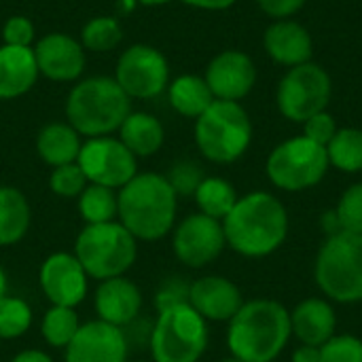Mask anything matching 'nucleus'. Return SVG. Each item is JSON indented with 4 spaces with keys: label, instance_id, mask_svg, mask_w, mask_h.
Listing matches in <instances>:
<instances>
[{
    "label": "nucleus",
    "instance_id": "obj_16",
    "mask_svg": "<svg viewBox=\"0 0 362 362\" xmlns=\"http://www.w3.org/2000/svg\"><path fill=\"white\" fill-rule=\"evenodd\" d=\"M127 352L129 348L119 327L93 320L83 325L66 348V362H125Z\"/></svg>",
    "mask_w": 362,
    "mask_h": 362
},
{
    "label": "nucleus",
    "instance_id": "obj_9",
    "mask_svg": "<svg viewBox=\"0 0 362 362\" xmlns=\"http://www.w3.org/2000/svg\"><path fill=\"white\" fill-rule=\"evenodd\" d=\"M327 148L305 136L278 144L267 159V176L282 191H305L316 187L329 170Z\"/></svg>",
    "mask_w": 362,
    "mask_h": 362
},
{
    "label": "nucleus",
    "instance_id": "obj_44",
    "mask_svg": "<svg viewBox=\"0 0 362 362\" xmlns=\"http://www.w3.org/2000/svg\"><path fill=\"white\" fill-rule=\"evenodd\" d=\"M322 225H325V231H327L329 235H335V233L341 231V229H339V221H337L335 210H333V212H327V214L322 216Z\"/></svg>",
    "mask_w": 362,
    "mask_h": 362
},
{
    "label": "nucleus",
    "instance_id": "obj_10",
    "mask_svg": "<svg viewBox=\"0 0 362 362\" xmlns=\"http://www.w3.org/2000/svg\"><path fill=\"white\" fill-rule=\"evenodd\" d=\"M333 93L329 72L314 64H301L291 68L278 85V108L295 123H305L310 117L327 110Z\"/></svg>",
    "mask_w": 362,
    "mask_h": 362
},
{
    "label": "nucleus",
    "instance_id": "obj_17",
    "mask_svg": "<svg viewBox=\"0 0 362 362\" xmlns=\"http://www.w3.org/2000/svg\"><path fill=\"white\" fill-rule=\"evenodd\" d=\"M38 72L51 81H76L85 70V49L66 34H47L32 49Z\"/></svg>",
    "mask_w": 362,
    "mask_h": 362
},
{
    "label": "nucleus",
    "instance_id": "obj_11",
    "mask_svg": "<svg viewBox=\"0 0 362 362\" xmlns=\"http://www.w3.org/2000/svg\"><path fill=\"white\" fill-rule=\"evenodd\" d=\"M76 163L91 185L121 189L136 176V155L117 138H89L78 153Z\"/></svg>",
    "mask_w": 362,
    "mask_h": 362
},
{
    "label": "nucleus",
    "instance_id": "obj_47",
    "mask_svg": "<svg viewBox=\"0 0 362 362\" xmlns=\"http://www.w3.org/2000/svg\"><path fill=\"white\" fill-rule=\"evenodd\" d=\"M221 362H242V361H238V358H225V361H221Z\"/></svg>",
    "mask_w": 362,
    "mask_h": 362
},
{
    "label": "nucleus",
    "instance_id": "obj_7",
    "mask_svg": "<svg viewBox=\"0 0 362 362\" xmlns=\"http://www.w3.org/2000/svg\"><path fill=\"white\" fill-rule=\"evenodd\" d=\"M136 238L121 223L87 225L74 244V257L85 274L95 280H110L123 276L136 261Z\"/></svg>",
    "mask_w": 362,
    "mask_h": 362
},
{
    "label": "nucleus",
    "instance_id": "obj_21",
    "mask_svg": "<svg viewBox=\"0 0 362 362\" xmlns=\"http://www.w3.org/2000/svg\"><path fill=\"white\" fill-rule=\"evenodd\" d=\"M335 310L325 299H305L291 312V331L303 346L322 348L335 337Z\"/></svg>",
    "mask_w": 362,
    "mask_h": 362
},
{
    "label": "nucleus",
    "instance_id": "obj_14",
    "mask_svg": "<svg viewBox=\"0 0 362 362\" xmlns=\"http://www.w3.org/2000/svg\"><path fill=\"white\" fill-rule=\"evenodd\" d=\"M87 274L78 259L68 252H55L40 267V288L51 305L76 308L87 295Z\"/></svg>",
    "mask_w": 362,
    "mask_h": 362
},
{
    "label": "nucleus",
    "instance_id": "obj_24",
    "mask_svg": "<svg viewBox=\"0 0 362 362\" xmlns=\"http://www.w3.org/2000/svg\"><path fill=\"white\" fill-rule=\"evenodd\" d=\"M119 140L136 157H148L163 144V125L148 112H129L119 127Z\"/></svg>",
    "mask_w": 362,
    "mask_h": 362
},
{
    "label": "nucleus",
    "instance_id": "obj_42",
    "mask_svg": "<svg viewBox=\"0 0 362 362\" xmlns=\"http://www.w3.org/2000/svg\"><path fill=\"white\" fill-rule=\"evenodd\" d=\"M182 2L191 6H199V8H210V11H223L235 4V0H182Z\"/></svg>",
    "mask_w": 362,
    "mask_h": 362
},
{
    "label": "nucleus",
    "instance_id": "obj_23",
    "mask_svg": "<svg viewBox=\"0 0 362 362\" xmlns=\"http://www.w3.org/2000/svg\"><path fill=\"white\" fill-rule=\"evenodd\" d=\"M81 134L70 123H51L45 125L38 134L36 148L40 159L47 165L59 168L74 163L81 153Z\"/></svg>",
    "mask_w": 362,
    "mask_h": 362
},
{
    "label": "nucleus",
    "instance_id": "obj_3",
    "mask_svg": "<svg viewBox=\"0 0 362 362\" xmlns=\"http://www.w3.org/2000/svg\"><path fill=\"white\" fill-rule=\"evenodd\" d=\"M176 199L165 176L136 174L119 191V223L136 240H161L174 227Z\"/></svg>",
    "mask_w": 362,
    "mask_h": 362
},
{
    "label": "nucleus",
    "instance_id": "obj_8",
    "mask_svg": "<svg viewBox=\"0 0 362 362\" xmlns=\"http://www.w3.org/2000/svg\"><path fill=\"white\" fill-rule=\"evenodd\" d=\"M148 346L155 362H197L208 348V325L189 303L163 310Z\"/></svg>",
    "mask_w": 362,
    "mask_h": 362
},
{
    "label": "nucleus",
    "instance_id": "obj_46",
    "mask_svg": "<svg viewBox=\"0 0 362 362\" xmlns=\"http://www.w3.org/2000/svg\"><path fill=\"white\" fill-rule=\"evenodd\" d=\"M142 4H146V6H157V4H165V2H170V0H140Z\"/></svg>",
    "mask_w": 362,
    "mask_h": 362
},
{
    "label": "nucleus",
    "instance_id": "obj_26",
    "mask_svg": "<svg viewBox=\"0 0 362 362\" xmlns=\"http://www.w3.org/2000/svg\"><path fill=\"white\" fill-rule=\"evenodd\" d=\"M214 102V95L206 83V78L195 74H182L170 85V104L182 117L197 119L202 117L208 106Z\"/></svg>",
    "mask_w": 362,
    "mask_h": 362
},
{
    "label": "nucleus",
    "instance_id": "obj_5",
    "mask_svg": "<svg viewBox=\"0 0 362 362\" xmlns=\"http://www.w3.org/2000/svg\"><path fill=\"white\" fill-rule=\"evenodd\" d=\"M252 140V123L240 102L214 100L208 110L197 117L195 142L202 155L214 163H233Z\"/></svg>",
    "mask_w": 362,
    "mask_h": 362
},
{
    "label": "nucleus",
    "instance_id": "obj_40",
    "mask_svg": "<svg viewBox=\"0 0 362 362\" xmlns=\"http://www.w3.org/2000/svg\"><path fill=\"white\" fill-rule=\"evenodd\" d=\"M257 2L263 8V13H267L274 19H288L305 4V0H257Z\"/></svg>",
    "mask_w": 362,
    "mask_h": 362
},
{
    "label": "nucleus",
    "instance_id": "obj_39",
    "mask_svg": "<svg viewBox=\"0 0 362 362\" xmlns=\"http://www.w3.org/2000/svg\"><path fill=\"white\" fill-rule=\"evenodd\" d=\"M2 36H4V45L30 47L34 42V23L23 15H15L4 23Z\"/></svg>",
    "mask_w": 362,
    "mask_h": 362
},
{
    "label": "nucleus",
    "instance_id": "obj_27",
    "mask_svg": "<svg viewBox=\"0 0 362 362\" xmlns=\"http://www.w3.org/2000/svg\"><path fill=\"white\" fill-rule=\"evenodd\" d=\"M78 214L87 225L112 223L115 216H119V195L115 189L89 185L78 195Z\"/></svg>",
    "mask_w": 362,
    "mask_h": 362
},
{
    "label": "nucleus",
    "instance_id": "obj_34",
    "mask_svg": "<svg viewBox=\"0 0 362 362\" xmlns=\"http://www.w3.org/2000/svg\"><path fill=\"white\" fill-rule=\"evenodd\" d=\"M87 176L83 174L81 165L74 161V163H68V165H59L53 170L51 178H49V185H51V191L59 197H78L85 187H87Z\"/></svg>",
    "mask_w": 362,
    "mask_h": 362
},
{
    "label": "nucleus",
    "instance_id": "obj_20",
    "mask_svg": "<svg viewBox=\"0 0 362 362\" xmlns=\"http://www.w3.org/2000/svg\"><path fill=\"white\" fill-rule=\"evenodd\" d=\"M263 47L276 64L288 68L308 64L314 53V40L310 32L293 19H278L272 23L265 30Z\"/></svg>",
    "mask_w": 362,
    "mask_h": 362
},
{
    "label": "nucleus",
    "instance_id": "obj_13",
    "mask_svg": "<svg viewBox=\"0 0 362 362\" xmlns=\"http://www.w3.org/2000/svg\"><path fill=\"white\" fill-rule=\"evenodd\" d=\"M174 255L187 267H204L212 263L227 246L223 223L206 216L191 214L174 231Z\"/></svg>",
    "mask_w": 362,
    "mask_h": 362
},
{
    "label": "nucleus",
    "instance_id": "obj_43",
    "mask_svg": "<svg viewBox=\"0 0 362 362\" xmlns=\"http://www.w3.org/2000/svg\"><path fill=\"white\" fill-rule=\"evenodd\" d=\"M11 362H53L45 352H40V350H25V352H21V354H17L15 358Z\"/></svg>",
    "mask_w": 362,
    "mask_h": 362
},
{
    "label": "nucleus",
    "instance_id": "obj_36",
    "mask_svg": "<svg viewBox=\"0 0 362 362\" xmlns=\"http://www.w3.org/2000/svg\"><path fill=\"white\" fill-rule=\"evenodd\" d=\"M168 182L172 185L176 195H195L197 187L204 180V172L193 161H178L168 172Z\"/></svg>",
    "mask_w": 362,
    "mask_h": 362
},
{
    "label": "nucleus",
    "instance_id": "obj_4",
    "mask_svg": "<svg viewBox=\"0 0 362 362\" xmlns=\"http://www.w3.org/2000/svg\"><path fill=\"white\" fill-rule=\"evenodd\" d=\"M132 112V98L115 78L93 76L81 81L68 95V123L87 138L117 132Z\"/></svg>",
    "mask_w": 362,
    "mask_h": 362
},
{
    "label": "nucleus",
    "instance_id": "obj_6",
    "mask_svg": "<svg viewBox=\"0 0 362 362\" xmlns=\"http://www.w3.org/2000/svg\"><path fill=\"white\" fill-rule=\"evenodd\" d=\"M314 276L333 301H362V235L346 231L329 235L316 257Z\"/></svg>",
    "mask_w": 362,
    "mask_h": 362
},
{
    "label": "nucleus",
    "instance_id": "obj_29",
    "mask_svg": "<svg viewBox=\"0 0 362 362\" xmlns=\"http://www.w3.org/2000/svg\"><path fill=\"white\" fill-rule=\"evenodd\" d=\"M329 163L341 172H362V129L344 127L337 129L333 140L327 144Z\"/></svg>",
    "mask_w": 362,
    "mask_h": 362
},
{
    "label": "nucleus",
    "instance_id": "obj_28",
    "mask_svg": "<svg viewBox=\"0 0 362 362\" xmlns=\"http://www.w3.org/2000/svg\"><path fill=\"white\" fill-rule=\"evenodd\" d=\"M195 202H197L202 214L223 221L238 204V193L231 182L212 176V178L202 180V185L195 191Z\"/></svg>",
    "mask_w": 362,
    "mask_h": 362
},
{
    "label": "nucleus",
    "instance_id": "obj_19",
    "mask_svg": "<svg viewBox=\"0 0 362 362\" xmlns=\"http://www.w3.org/2000/svg\"><path fill=\"white\" fill-rule=\"evenodd\" d=\"M142 308V293L140 288L119 276L110 280H102V284L95 291V312L102 322H108L112 327H127L132 320L138 318Z\"/></svg>",
    "mask_w": 362,
    "mask_h": 362
},
{
    "label": "nucleus",
    "instance_id": "obj_2",
    "mask_svg": "<svg viewBox=\"0 0 362 362\" xmlns=\"http://www.w3.org/2000/svg\"><path fill=\"white\" fill-rule=\"evenodd\" d=\"M291 312L278 301L255 299L229 320L227 344L242 362H272L291 339Z\"/></svg>",
    "mask_w": 362,
    "mask_h": 362
},
{
    "label": "nucleus",
    "instance_id": "obj_32",
    "mask_svg": "<svg viewBox=\"0 0 362 362\" xmlns=\"http://www.w3.org/2000/svg\"><path fill=\"white\" fill-rule=\"evenodd\" d=\"M123 38L121 25L112 17H95L85 23L81 32V45L89 51H110Z\"/></svg>",
    "mask_w": 362,
    "mask_h": 362
},
{
    "label": "nucleus",
    "instance_id": "obj_25",
    "mask_svg": "<svg viewBox=\"0 0 362 362\" xmlns=\"http://www.w3.org/2000/svg\"><path fill=\"white\" fill-rule=\"evenodd\" d=\"M30 204L15 187H0V246L17 244L30 227Z\"/></svg>",
    "mask_w": 362,
    "mask_h": 362
},
{
    "label": "nucleus",
    "instance_id": "obj_18",
    "mask_svg": "<svg viewBox=\"0 0 362 362\" xmlns=\"http://www.w3.org/2000/svg\"><path fill=\"white\" fill-rule=\"evenodd\" d=\"M189 305L204 318L214 322L231 320L244 305L240 288L221 276H206L191 284Z\"/></svg>",
    "mask_w": 362,
    "mask_h": 362
},
{
    "label": "nucleus",
    "instance_id": "obj_22",
    "mask_svg": "<svg viewBox=\"0 0 362 362\" xmlns=\"http://www.w3.org/2000/svg\"><path fill=\"white\" fill-rule=\"evenodd\" d=\"M38 78V66L32 47H0V100H13L28 93Z\"/></svg>",
    "mask_w": 362,
    "mask_h": 362
},
{
    "label": "nucleus",
    "instance_id": "obj_1",
    "mask_svg": "<svg viewBox=\"0 0 362 362\" xmlns=\"http://www.w3.org/2000/svg\"><path fill=\"white\" fill-rule=\"evenodd\" d=\"M227 244L242 257H267L282 246L288 233V214L284 204L265 191L248 193L238 199L223 218Z\"/></svg>",
    "mask_w": 362,
    "mask_h": 362
},
{
    "label": "nucleus",
    "instance_id": "obj_41",
    "mask_svg": "<svg viewBox=\"0 0 362 362\" xmlns=\"http://www.w3.org/2000/svg\"><path fill=\"white\" fill-rule=\"evenodd\" d=\"M293 362H320V348L301 346L293 352Z\"/></svg>",
    "mask_w": 362,
    "mask_h": 362
},
{
    "label": "nucleus",
    "instance_id": "obj_33",
    "mask_svg": "<svg viewBox=\"0 0 362 362\" xmlns=\"http://www.w3.org/2000/svg\"><path fill=\"white\" fill-rule=\"evenodd\" d=\"M335 214L341 231L362 235V182H356L344 191L335 208Z\"/></svg>",
    "mask_w": 362,
    "mask_h": 362
},
{
    "label": "nucleus",
    "instance_id": "obj_12",
    "mask_svg": "<svg viewBox=\"0 0 362 362\" xmlns=\"http://www.w3.org/2000/svg\"><path fill=\"white\" fill-rule=\"evenodd\" d=\"M170 66L161 51L148 45H134L123 51L115 81L129 98L151 100L168 87Z\"/></svg>",
    "mask_w": 362,
    "mask_h": 362
},
{
    "label": "nucleus",
    "instance_id": "obj_30",
    "mask_svg": "<svg viewBox=\"0 0 362 362\" xmlns=\"http://www.w3.org/2000/svg\"><path fill=\"white\" fill-rule=\"evenodd\" d=\"M78 329L81 322L74 308H62V305H51L40 327L45 341L53 348H68L74 335L78 333Z\"/></svg>",
    "mask_w": 362,
    "mask_h": 362
},
{
    "label": "nucleus",
    "instance_id": "obj_37",
    "mask_svg": "<svg viewBox=\"0 0 362 362\" xmlns=\"http://www.w3.org/2000/svg\"><path fill=\"white\" fill-rule=\"evenodd\" d=\"M337 134V123L333 119V115H329L327 110L310 117L305 123H303V136L310 138L312 142L320 144L327 148V144L333 140V136Z\"/></svg>",
    "mask_w": 362,
    "mask_h": 362
},
{
    "label": "nucleus",
    "instance_id": "obj_31",
    "mask_svg": "<svg viewBox=\"0 0 362 362\" xmlns=\"http://www.w3.org/2000/svg\"><path fill=\"white\" fill-rule=\"evenodd\" d=\"M32 325V310L19 297L0 299V339H17L28 333Z\"/></svg>",
    "mask_w": 362,
    "mask_h": 362
},
{
    "label": "nucleus",
    "instance_id": "obj_35",
    "mask_svg": "<svg viewBox=\"0 0 362 362\" xmlns=\"http://www.w3.org/2000/svg\"><path fill=\"white\" fill-rule=\"evenodd\" d=\"M320 362H362V339L337 335L320 348Z\"/></svg>",
    "mask_w": 362,
    "mask_h": 362
},
{
    "label": "nucleus",
    "instance_id": "obj_45",
    "mask_svg": "<svg viewBox=\"0 0 362 362\" xmlns=\"http://www.w3.org/2000/svg\"><path fill=\"white\" fill-rule=\"evenodd\" d=\"M6 295V274H4V269L0 267V299Z\"/></svg>",
    "mask_w": 362,
    "mask_h": 362
},
{
    "label": "nucleus",
    "instance_id": "obj_38",
    "mask_svg": "<svg viewBox=\"0 0 362 362\" xmlns=\"http://www.w3.org/2000/svg\"><path fill=\"white\" fill-rule=\"evenodd\" d=\"M189 291H191V286L185 284L182 280H178V278H168V280L159 286V291H157V299H155L157 312H163V310H170V308L189 303Z\"/></svg>",
    "mask_w": 362,
    "mask_h": 362
},
{
    "label": "nucleus",
    "instance_id": "obj_15",
    "mask_svg": "<svg viewBox=\"0 0 362 362\" xmlns=\"http://www.w3.org/2000/svg\"><path fill=\"white\" fill-rule=\"evenodd\" d=\"M206 83L214 100L240 102L250 93L257 81V68L252 59L235 49L218 53L206 70Z\"/></svg>",
    "mask_w": 362,
    "mask_h": 362
}]
</instances>
